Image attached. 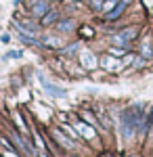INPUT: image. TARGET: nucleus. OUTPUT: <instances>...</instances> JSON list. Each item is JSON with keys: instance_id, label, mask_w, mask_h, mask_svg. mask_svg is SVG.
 <instances>
[{"instance_id": "nucleus-12", "label": "nucleus", "mask_w": 153, "mask_h": 157, "mask_svg": "<svg viewBox=\"0 0 153 157\" xmlns=\"http://www.w3.org/2000/svg\"><path fill=\"white\" fill-rule=\"evenodd\" d=\"M124 52H126L124 48H111V50H109V55H113V57H122Z\"/></svg>"}, {"instance_id": "nucleus-7", "label": "nucleus", "mask_w": 153, "mask_h": 157, "mask_svg": "<svg viewBox=\"0 0 153 157\" xmlns=\"http://www.w3.org/2000/svg\"><path fill=\"white\" fill-rule=\"evenodd\" d=\"M141 57L143 59H151L153 57V46H151V40H145L141 46Z\"/></svg>"}, {"instance_id": "nucleus-3", "label": "nucleus", "mask_w": 153, "mask_h": 157, "mask_svg": "<svg viewBox=\"0 0 153 157\" xmlns=\"http://www.w3.org/2000/svg\"><path fill=\"white\" fill-rule=\"evenodd\" d=\"M80 63H82V67H86V69H94L96 67V59H94L92 52H88V50H82L80 52Z\"/></svg>"}, {"instance_id": "nucleus-1", "label": "nucleus", "mask_w": 153, "mask_h": 157, "mask_svg": "<svg viewBox=\"0 0 153 157\" xmlns=\"http://www.w3.org/2000/svg\"><path fill=\"white\" fill-rule=\"evenodd\" d=\"M134 38H136V29H134V27H126V29H124V32H120L113 40H116L118 44H122V46H126L130 40H134Z\"/></svg>"}, {"instance_id": "nucleus-6", "label": "nucleus", "mask_w": 153, "mask_h": 157, "mask_svg": "<svg viewBox=\"0 0 153 157\" xmlns=\"http://www.w3.org/2000/svg\"><path fill=\"white\" fill-rule=\"evenodd\" d=\"M76 130H80V134H82L84 138H94V130L90 128V126H86V124H76Z\"/></svg>"}, {"instance_id": "nucleus-16", "label": "nucleus", "mask_w": 153, "mask_h": 157, "mask_svg": "<svg viewBox=\"0 0 153 157\" xmlns=\"http://www.w3.org/2000/svg\"><path fill=\"white\" fill-rule=\"evenodd\" d=\"M149 121L153 124V109H151V113H149Z\"/></svg>"}, {"instance_id": "nucleus-2", "label": "nucleus", "mask_w": 153, "mask_h": 157, "mask_svg": "<svg viewBox=\"0 0 153 157\" xmlns=\"http://www.w3.org/2000/svg\"><path fill=\"white\" fill-rule=\"evenodd\" d=\"M40 84H42V88L46 90L48 94H53L55 98L65 97V90H61V88H57L55 84H50V82H46V80H44V75H40Z\"/></svg>"}, {"instance_id": "nucleus-15", "label": "nucleus", "mask_w": 153, "mask_h": 157, "mask_svg": "<svg viewBox=\"0 0 153 157\" xmlns=\"http://www.w3.org/2000/svg\"><path fill=\"white\" fill-rule=\"evenodd\" d=\"M65 130H67V132H69V136H73V138H76V136H78V134L73 132V128H69V126H65Z\"/></svg>"}, {"instance_id": "nucleus-5", "label": "nucleus", "mask_w": 153, "mask_h": 157, "mask_svg": "<svg viewBox=\"0 0 153 157\" xmlns=\"http://www.w3.org/2000/svg\"><path fill=\"white\" fill-rule=\"evenodd\" d=\"M101 63H103V67H105L107 71H118L120 67H122V63L113 59V55H111V57H103V61H101Z\"/></svg>"}, {"instance_id": "nucleus-8", "label": "nucleus", "mask_w": 153, "mask_h": 157, "mask_svg": "<svg viewBox=\"0 0 153 157\" xmlns=\"http://www.w3.org/2000/svg\"><path fill=\"white\" fill-rule=\"evenodd\" d=\"M57 17H59V13H57V11H50V13H46V15H42V23H44V25L55 23V21H57Z\"/></svg>"}, {"instance_id": "nucleus-14", "label": "nucleus", "mask_w": 153, "mask_h": 157, "mask_svg": "<svg viewBox=\"0 0 153 157\" xmlns=\"http://www.w3.org/2000/svg\"><path fill=\"white\" fill-rule=\"evenodd\" d=\"M116 2H118V0H109V2H107V4L103 6V9H105V11H109V9H113V6H116Z\"/></svg>"}, {"instance_id": "nucleus-11", "label": "nucleus", "mask_w": 153, "mask_h": 157, "mask_svg": "<svg viewBox=\"0 0 153 157\" xmlns=\"http://www.w3.org/2000/svg\"><path fill=\"white\" fill-rule=\"evenodd\" d=\"M71 27H73V21H61V23H59V29H61V32H69Z\"/></svg>"}, {"instance_id": "nucleus-10", "label": "nucleus", "mask_w": 153, "mask_h": 157, "mask_svg": "<svg viewBox=\"0 0 153 157\" xmlns=\"http://www.w3.org/2000/svg\"><path fill=\"white\" fill-rule=\"evenodd\" d=\"M55 136H57V140H59L63 147H67V149H73V143H71L69 138H65V136H63L61 132H55Z\"/></svg>"}, {"instance_id": "nucleus-9", "label": "nucleus", "mask_w": 153, "mask_h": 157, "mask_svg": "<svg viewBox=\"0 0 153 157\" xmlns=\"http://www.w3.org/2000/svg\"><path fill=\"white\" fill-rule=\"evenodd\" d=\"M48 13V4L46 2H38L34 6V15H46Z\"/></svg>"}, {"instance_id": "nucleus-4", "label": "nucleus", "mask_w": 153, "mask_h": 157, "mask_svg": "<svg viewBox=\"0 0 153 157\" xmlns=\"http://www.w3.org/2000/svg\"><path fill=\"white\" fill-rule=\"evenodd\" d=\"M126 6H128V0H120L118 6H113V9H111V11L105 15V19H107V21H113V19H118L120 15L124 13V9H126Z\"/></svg>"}, {"instance_id": "nucleus-13", "label": "nucleus", "mask_w": 153, "mask_h": 157, "mask_svg": "<svg viewBox=\"0 0 153 157\" xmlns=\"http://www.w3.org/2000/svg\"><path fill=\"white\" fill-rule=\"evenodd\" d=\"M21 57V50H11L9 52V59H19Z\"/></svg>"}]
</instances>
